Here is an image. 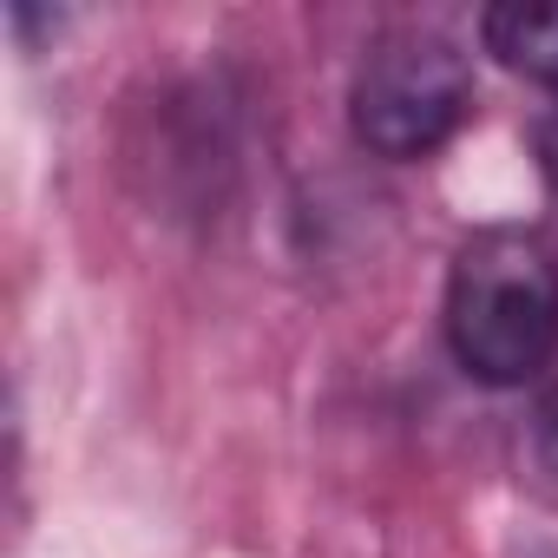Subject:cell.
<instances>
[{
    "instance_id": "2",
    "label": "cell",
    "mask_w": 558,
    "mask_h": 558,
    "mask_svg": "<svg viewBox=\"0 0 558 558\" xmlns=\"http://www.w3.org/2000/svg\"><path fill=\"white\" fill-rule=\"evenodd\" d=\"M473 119V66L434 27L381 34L349 86V125L375 158H434Z\"/></svg>"
},
{
    "instance_id": "4",
    "label": "cell",
    "mask_w": 558,
    "mask_h": 558,
    "mask_svg": "<svg viewBox=\"0 0 558 558\" xmlns=\"http://www.w3.org/2000/svg\"><path fill=\"white\" fill-rule=\"evenodd\" d=\"M532 447H538L545 473H558V375L538 388V408H532Z\"/></svg>"
},
{
    "instance_id": "3",
    "label": "cell",
    "mask_w": 558,
    "mask_h": 558,
    "mask_svg": "<svg viewBox=\"0 0 558 558\" xmlns=\"http://www.w3.org/2000/svg\"><path fill=\"white\" fill-rule=\"evenodd\" d=\"M480 40L499 66L538 80L558 93V8H525V0H512V8H486L480 14Z\"/></svg>"
},
{
    "instance_id": "1",
    "label": "cell",
    "mask_w": 558,
    "mask_h": 558,
    "mask_svg": "<svg viewBox=\"0 0 558 558\" xmlns=\"http://www.w3.org/2000/svg\"><path fill=\"white\" fill-rule=\"evenodd\" d=\"M447 349L486 388H525L558 355V250L532 223H486L447 269Z\"/></svg>"
},
{
    "instance_id": "5",
    "label": "cell",
    "mask_w": 558,
    "mask_h": 558,
    "mask_svg": "<svg viewBox=\"0 0 558 558\" xmlns=\"http://www.w3.org/2000/svg\"><path fill=\"white\" fill-rule=\"evenodd\" d=\"M532 158H538V178H545V191L558 197V99L538 112V125H532Z\"/></svg>"
}]
</instances>
